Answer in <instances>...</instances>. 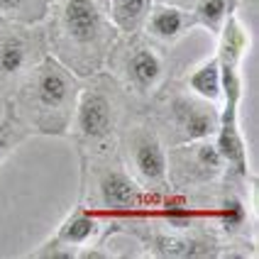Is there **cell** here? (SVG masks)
Here are the masks:
<instances>
[{
	"label": "cell",
	"instance_id": "2e32d148",
	"mask_svg": "<svg viewBox=\"0 0 259 259\" xmlns=\"http://www.w3.org/2000/svg\"><path fill=\"white\" fill-rule=\"evenodd\" d=\"M245 218H247V210L237 198H228V201L223 203V208H220V220H223V228H225V230H237V228H242Z\"/></svg>",
	"mask_w": 259,
	"mask_h": 259
},
{
	"label": "cell",
	"instance_id": "ba28073f",
	"mask_svg": "<svg viewBox=\"0 0 259 259\" xmlns=\"http://www.w3.org/2000/svg\"><path fill=\"white\" fill-rule=\"evenodd\" d=\"M135 164L137 171L142 174L147 181H161L166 174V157L154 137H142L135 147Z\"/></svg>",
	"mask_w": 259,
	"mask_h": 259
},
{
	"label": "cell",
	"instance_id": "6da1fadb",
	"mask_svg": "<svg viewBox=\"0 0 259 259\" xmlns=\"http://www.w3.org/2000/svg\"><path fill=\"white\" fill-rule=\"evenodd\" d=\"M73 93H76V81L61 64H57L54 59H47L39 64L32 81V96L44 113L64 110L71 103Z\"/></svg>",
	"mask_w": 259,
	"mask_h": 259
},
{
	"label": "cell",
	"instance_id": "5b68a950",
	"mask_svg": "<svg viewBox=\"0 0 259 259\" xmlns=\"http://www.w3.org/2000/svg\"><path fill=\"white\" fill-rule=\"evenodd\" d=\"M103 205L110 210H132L140 203V188L122 171H110L101 181Z\"/></svg>",
	"mask_w": 259,
	"mask_h": 259
},
{
	"label": "cell",
	"instance_id": "8992f818",
	"mask_svg": "<svg viewBox=\"0 0 259 259\" xmlns=\"http://www.w3.org/2000/svg\"><path fill=\"white\" fill-rule=\"evenodd\" d=\"M127 78L130 83L142 93L157 86V81L161 78V59L157 57V52H152L147 47L137 49L127 59Z\"/></svg>",
	"mask_w": 259,
	"mask_h": 259
},
{
	"label": "cell",
	"instance_id": "d6986e66",
	"mask_svg": "<svg viewBox=\"0 0 259 259\" xmlns=\"http://www.w3.org/2000/svg\"><path fill=\"white\" fill-rule=\"evenodd\" d=\"M27 0H0V13L5 15H13V13H20L25 8Z\"/></svg>",
	"mask_w": 259,
	"mask_h": 259
},
{
	"label": "cell",
	"instance_id": "7c38bea8",
	"mask_svg": "<svg viewBox=\"0 0 259 259\" xmlns=\"http://www.w3.org/2000/svg\"><path fill=\"white\" fill-rule=\"evenodd\" d=\"M247 49V34L245 29L240 27V22L235 17L225 20V27H223V44H220V64L225 66H240V59Z\"/></svg>",
	"mask_w": 259,
	"mask_h": 259
},
{
	"label": "cell",
	"instance_id": "9c48e42d",
	"mask_svg": "<svg viewBox=\"0 0 259 259\" xmlns=\"http://www.w3.org/2000/svg\"><path fill=\"white\" fill-rule=\"evenodd\" d=\"M181 127L188 140H208L218 132V117L210 110H203L198 105H179Z\"/></svg>",
	"mask_w": 259,
	"mask_h": 259
},
{
	"label": "cell",
	"instance_id": "ac0fdd59",
	"mask_svg": "<svg viewBox=\"0 0 259 259\" xmlns=\"http://www.w3.org/2000/svg\"><path fill=\"white\" fill-rule=\"evenodd\" d=\"M164 218H166V220H171L176 228H184L186 223H191V210L184 208V205H166Z\"/></svg>",
	"mask_w": 259,
	"mask_h": 259
},
{
	"label": "cell",
	"instance_id": "e0dca14e",
	"mask_svg": "<svg viewBox=\"0 0 259 259\" xmlns=\"http://www.w3.org/2000/svg\"><path fill=\"white\" fill-rule=\"evenodd\" d=\"M196 159H198V164L203 169H208V171H218L220 164H223V157H220L215 144H201L196 149Z\"/></svg>",
	"mask_w": 259,
	"mask_h": 259
},
{
	"label": "cell",
	"instance_id": "4fadbf2b",
	"mask_svg": "<svg viewBox=\"0 0 259 259\" xmlns=\"http://www.w3.org/2000/svg\"><path fill=\"white\" fill-rule=\"evenodd\" d=\"M98 230V223H96V218H91L88 213H76L71 215L64 225H61V230H59L57 240L59 242H64V245H83L88 242L93 235Z\"/></svg>",
	"mask_w": 259,
	"mask_h": 259
},
{
	"label": "cell",
	"instance_id": "30bf717a",
	"mask_svg": "<svg viewBox=\"0 0 259 259\" xmlns=\"http://www.w3.org/2000/svg\"><path fill=\"white\" fill-rule=\"evenodd\" d=\"M184 27H186V15L179 8H157V10H152L149 22H147L149 34L157 39H164V42L176 39L184 32Z\"/></svg>",
	"mask_w": 259,
	"mask_h": 259
},
{
	"label": "cell",
	"instance_id": "7a4b0ae2",
	"mask_svg": "<svg viewBox=\"0 0 259 259\" xmlns=\"http://www.w3.org/2000/svg\"><path fill=\"white\" fill-rule=\"evenodd\" d=\"M76 127L88 140L105 137L113 127V108L110 101L98 91H86L78 101L76 110Z\"/></svg>",
	"mask_w": 259,
	"mask_h": 259
},
{
	"label": "cell",
	"instance_id": "52a82bcc",
	"mask_svg": "<svg viewBox=\"0 0 259 259\" xmlns=\"http://www.w3.org/2000/svg\"><path fill=\"white\" fill-rule=\"evenodd\" d=\"M27 66V42L15 32H0V78H13Z\"/></svg>",
	"mask_w": 259,
	"mask_h": 259
},
{
	"label": "cell",
	"instance_id": "9a60e30c",
	"mask_svg": "<svg viewBox=\"0 0 259 259\" xmlns=\"http://www.w3.org/2000/svg\"><path fill=\"white\" fill-rule=\"evenodd\" d=\"M232 15V0H201L196 8V17L208 29H218L225 25V20Z\"/></svg>",
	"mask_w": 259,
	"mask_h": 259
},
{
	"label": "cell",
	"instance_id": "277c9868",
	"mask_svg": "<svg viewBox=\"0 0 259 259\" xmlns=\"http://www.w3.org/2000/svg\"><path fill=\"white\" fill-rule=\"evenodd\" d=\"M218 152L223 161L232 164L240 174H247V149L242 142V135L235 122V113H223L220 122H218Z\"/></svg>",
	"mask_w": 259,
	"mask_h": 259
},
{
	"label": "cell",
	"instance_id": "8fae6325",
	"mask_svg": "<svg viewBox=\"0 0 259 259\" xmlns=\"http://www.w3.org/2000/svg\"><path fill=\"white\" fill-rule=\"evenodd\" d=\"M188 86H191V91H193L196 96H201L203 101L215 103L218 98L223 96V83H220V64H218V59H213V61H208V64L198 66L196 71L191 73Z\"/></svg>",
	"mask_w": 259,
	"mask_h": 259
},
{
	"label": "cell",
	"instance_id": "3957f363",
	"mask_svg": "<svg viewBox=\"0 0 259 259\" xmlns=\"http://www.w3.org/2000/svg\"><path fill=\"white\" fill-rule=\"evenodd\" d=\"M64 27L71 39L91 44L101 34V13L93 0H69L64 8Z\"/></svg>",
	"mask_w": 259,
	"mask_h": 259
},
{
	"label": "cell",
	"instance_id": "ffe728a7",
	"mask_svg": "<svg viewBox=\"0 0 259 259\" xmlns=\"http://www.w3.org/2000/svg\"><path fill=\"white\" fill-rule=\"evenodd\" d=\"M5 144H8V125H0V152L5 149Z\"/></svg>",
	"mask_w": 259,
	"mask_h": 259
},
{
	"label": "cell",
	"instance_id": "5bb4252c",
	"mask_svg": "<svg viewBox=\"0 0 259 259\" xmlns=\"http://www.w3.org/2000/svg\"><path fill=\"white\" fill-rule=\"evenodd\" d=\"M149 0H113V22L122 32H132L149 13Z\"/></svg>",
	"mask_w": 259,
	"mask_h": 259
}]
</instances>
